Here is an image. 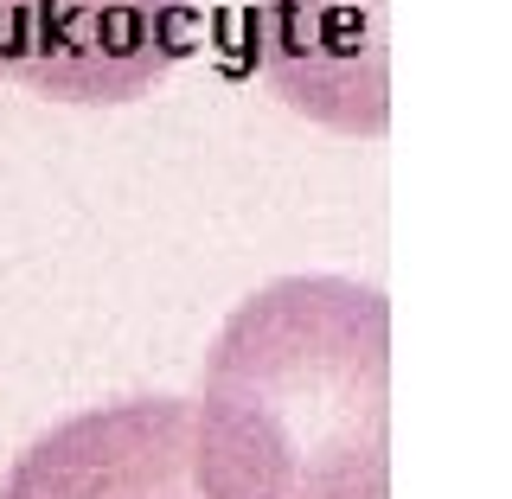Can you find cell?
Returning a JSON list of instances; mask_svg holds the SVG:
<instances>
[{
    "label": "cell",
    "instance_id": "1",
    "mask_svg": "<svg viewBox=\"0 0 512 499\" xmlns=\"http://www.w3.org/2000/svg\"><path fill=\"white\" fill-rule=\"evenodd\" d=\"M199 499H391V301L282 276L237 301L192 404Z\"/></svg>",
    "mask_w": 512,
    "mask_h": 499
},
{
    "label": "cell",
    "instance_id": "2",
    "mask_svg": "<svg viewBox=\"0 0 512 499\" xmlns=\"http://www.w3.org/2000/svg\"><path fill=\"white\" fill-rule=\"evenodd\" d=\"M192 52V0H0V84L135 103Z\"/></svg>",
    "mask_w": 512,
    "mask_h": 499
},
{
    "label": "cell",
    "instance_id": "3",
    "mask_svg": "<svg viewBox=\"0 0 512 499\" xmlns=\"http://www.w3.org/2000/svg\"><path fill=\"white\" fill-rule=\"evenodd\" d=\"M391 0H256V64L295 116L378 141L391 128Z\"/></svg>",
    "mask_w": 512,
    "mask_h": 499
},
{
    "label": "cell",
    "instance_id": "4",
    "mask_svg": "<svg viewBox=\"0 0 512 499\" xmlns=\"http://www.w3.org/2000/svg\"><path fill=\"white\" fill-rule=\"evenodd\" d=\"M0 499H199L192 404L135 397L71 416L13 461Z\"/></svg>",
    "mask_w": 512,
    "mask_h": 499
}]
</instances>
